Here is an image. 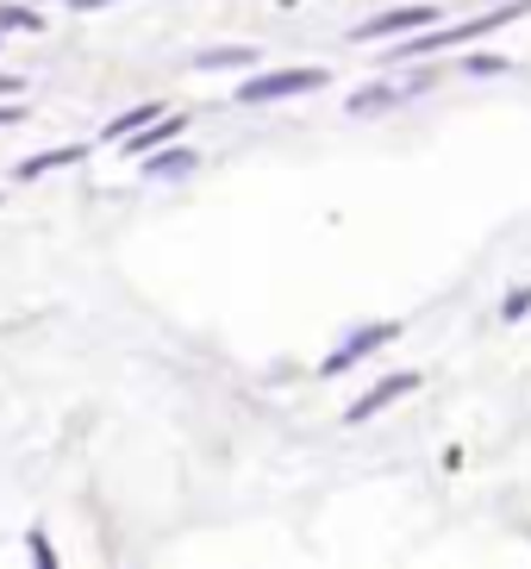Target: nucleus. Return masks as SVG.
I'll use <instances>...</instances> for the list:
<instances>
[{"label": "nucleus", "instance_id": "obj_1", "mask_svg": "<svg viewBox=\"0 0 531 569\" xmlns=\"http://www.w3.org/2000/svg\"><path fill=\"white\" fill-rule=\"evenodd\" d=\"M531 13V0H507V7H488V13H475V19H450V26H419V38L407 32L394 44V57H432V51H457V44H475V38H488V32H500V26H513V19H525Z\"/></svg>", "mask_w": 531, "mask_h": 569}, {"label": "nucleus", "instance_id": "obj_2", "mask_svg": "<svg viewBox=\"0 0 531 569\" xmlns=\"http://www.w3.org/2000/svg\"><path fill=\"white\" fill-rule=\"evenodd\" d=\"M325 82H332L325 69H263V76H244V82H238L232 101L269 107V101H294V94H319Z\"/></svg>", "mask_w": 531, "mask_h": 569}, {"label": "nucleus", "instance_id": "obj_3", "mask_svg": "<svg viewBox=\"0 0 531 569\" xmlns=\"http://www.w3.org/2000/svg\"><path fill=\"white\" fill-rule=\"evenodd\" d=\"M394 338H400V326H394V319H375V326H363V332H350L344 345H338V351L325 357V363H319V376H344L350 363H363V357H375L382 345H394Z\"/></svg>", "mask_w": 531, "mask_h": 569}, {"label": "nucleus", "instance_id": "obj_4", "mask_svg": "<svg viewBox=\"0 0 531 569\" xmlns=\"http://www.w3.org/2000/svg\"><path fill=\"white\" fill-rule=\"evenodd\" d=\"M413 388H419V376H413V369H394V376H382V382L369 388V395H363L357 407H350L344 419H350V426H357V419H375L382 407H394L400 395H413Z\"/></svg>", "mask_w": 531, "mask_h": 569}, {"label": "nucleus", "instance_id": "obj_5", "mask_svg": "<svg viewBox=\"0 0 531 569\" xmlns=\"http://www.w3.org/2000/svg\"><path fill=\"white\" fill-rule=\"evenodd\" d=\"M182 132H188V119L182 113H163V119H150V126H138L132 138H119V144H126L132 157H150V151H163V144H176Z\"/></svg>", "mask_w": 531, "mask_h": 569}, {"label": "nucleus", "instance_id": "obj_6", "mask_svg": "<svg viewBox=\"0 0 531 569\" xmlns=\"http://www.w3.org/2000/svg\"><path fill=\"white\" fill-rule=\"evenodd\" d=\"M432 7H394V13H375L357 26V38H394V32H419V26H432Z\"/></svg>", "mask_w": 531, "mask_h": 569}, {"label": "nucleus", "instance_id": "obj_7", "mask_svg": "<svg viewBox=\"0 0 531 569\" xmlns=\"http://www.w3.org/2000/svg\"><path fill=\"white\" fill-rule=\"evenodd\" d=\"M194 169H200V151H188V144H163V151L144 157V176H157V182H182Z\"/></svg>", "mask_w": 531, "mask_h": 569}, {"label": "nucleus", "instance_id": "obj_8", "mask_svg": "<svg viewBox=\"0 0 531 569\" xmlns=\"http://www.w3.org/2000/svg\"><path fill=\"white\" fill-rule=\"evenodd\" d=\"M82 157H88V144H57V151L32 157V163H19V176H26V182H38V176H50V169H69V163H82Z\"/></svg>", "mask_w": 531, "mask_h": 569}, {"label": "nucleus", "instance_id": "obj_9", "mask_svg": "<svg viewBox=\"0 0 531 569\" xmlns=\"http://www.w3.org/2000/svg\"><path fill=\"white\" fill-rule=\"evenodd\" d=\"M188 69H200V76H207V69H257V51H244V44H219V51H200Z\"/></svg>", "mask_w": 531, "mask_h": 569}, {"label": "nucleus", "instance_id": "obj_10", "mask_svg": "<svg viewBox=\"0 0 531 569\" xmlns=\"http://www.w3.org/2000/svg\"><path fill=\"white\" fill-rule=\"evenodd\" d=\"M157 119V101H144V107H132V113H119L113 126H107V144H119V138H132L138 126H150Z\"/></svg>", "mask_w": 531, "mask_h": 569}, {"label": "nucleus", "instance_id": "obj_11", "mask_svg": "<svg viewBox=\"0 0 531 569\" xmlns=\"http://www.w3.org/2000/svg\"><path fill=\"white\" fill-rule=\"evenodd\" d=\"M407 101V88H363L357 101H350V113H382V107Z\"/></svg>", "mask_w": 531, "mask_h": 569}, {"label": "nucleus", "instance_id": "obj_12", "mask_svg": "<svg viewBox=\"0 0 531 569\" xmlns=\"http://www.w3.org/2000/svg\"><path fill=\"white\" fill-rule=\"evenodd\" d=\"M0 32H44V19L26 7H0Z\"/></svg>", "mask_w": 531, "mask_h": 569}, {"label": "nucleus", "instance_id": "obj_13", "mask_svg": "<svg viewBox=\"0 0 531 569\" xmlns=\"http://www.w3.org/2000/svg\"><path fill=\"white\" fill-rule=\"evenodd\" d=\"M26 551H32V563H38V569L57 563V551H50V538H44V532H26Z\"/></svg>", "mask_w": 531, "mask_h": 569}, {"label": "nucleus", "instance_id": "obj_14", "mask_svg": "<svg viewBox=\"0 0 531 569\" xmlns=\"http://www.w3.org/2000/svg\"><path fill=\"white\" fill-rule=\"evenodd\" d=\"M500 313H507V319H525V313H531V295H525V288H519V295H507V301H500Z\"/></svg>", "mask_w": 531, "mask_h": 569}, {"label": "nucleus", "instance_id": "obj_15", "mask_svg": "<svg viewBox=\"0 0 531 569\" xmlns=\"http://www.w3.org/2000/svg\"><path fill=\"white\" fill-rule=\"evenodd\" d=\"M469 69H475V76H500V69H507V57H475Z\"/></svg>", "mask_w": 531, "mask_h": 569}, {"label": "nucleus", "instance_id": "obj_16", "mask_svg": "<svg viewBox=\"0 0 531 569\" xmlns=\"http://www.w3.org/2000/svg\"><path fill=\"white\" fill-rule=\"evenodd\" d=\"M63 7H76V13H94V7H107V0H63Z\"/></svg>", "mask_w": 531, "mask_h": 569}]
</instances>
